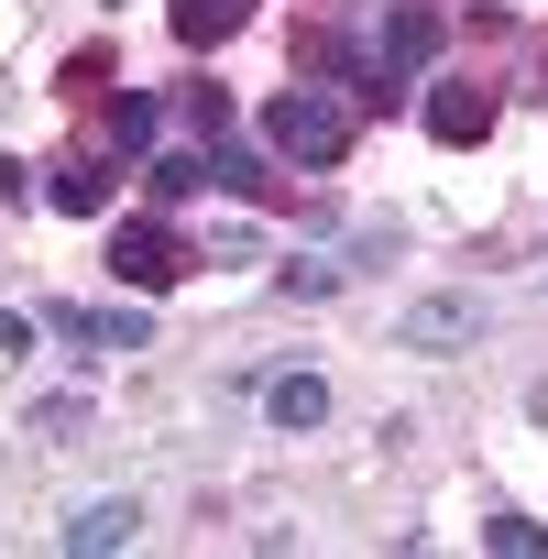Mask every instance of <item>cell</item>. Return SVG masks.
Returning <instances> with one entry per match:
<instances>
[{"label":"cell","mask_w":548,"mask_h":559,"mask_svg":"<svg viewBox=\"0 0 548 559\" xmlns=\"http://www.w3.org/2000/svg\"><path fill=\"white\" fill-rule=\"evenodd\" d=\"M252 132H263V154H286V165H352V99L341 88H274L263 110H252Z\"/></svg>","instance_id":"cell-1"},{"label":"cell","mask_w":548,"mask_h":559,"mask_svg":"<svg viewBox=\"0 0 548 559\" xmlns=\"http://www.w3.org/2000/svg\"><path fill=\"white\" fill-rule=\"evenodd\" d=\"M428 56H439V12H428V0H395V12H384V67L362 78V110H395Z\"/></svg>","instance_id":"cell-2"},{"label":"cell","mask_w":548,"mask_h":559,"mask_svg":"<svg viewBox=\"0 0 548 559\" xmlns=\"http://www.w3.org/2000/svg\"><path fill=\"white\" fill-rule=\"evenodd\" d=\"M110 274H121L132 297H165L176 274H187V241H176L165 219H121V230H110Z\"/></svg>","instance_id":"cell-3"},{"label":"cell","mask_w":548,"mask_h":559,"mask_svg":"<svg viewBox=\"0 0 548 559\" xmlns=\"http://www.w3.org/2000/svg\"><path fill=\"white\" fill-rule=\"evenodd\" d=\"M483 330H493L483 297H417V308L395 319V352H428V362H439V352H472Z\"/></svg>","instance_id":"cell-4"},{"label":"cell","mask_w":548,"mask_h":559,"mask_svg":"<svg viewBox=\"0 0 548 559\" xmlns=\"http://www.w3.org/2000/svg\"><path fill=\"white\" fill-rule=\"evenodd\" d=\"M45 330L78 341V352H154V319H143V308H56Z\"/></svg>","instance_id":"cell-5"},{"label":"cell","mask_w":548,"mask_h":559,"mask_svg":"<svg viewBox=\"0 0 548 559\" xmlns=\"http://www.w3.org/2000/svg\"><path fill=\"white\" fill-rule=\"evenodd\" d=\"M132 537H143V504H132V493H99V504H78V515L56 526L67 559H99V548H132Z\"/></svg>","instance_id":"cell-6"},{"label":"cell","mask_w":548,"mask_h":559,"mask_svg":"<svg viewBox=\"0 0 548 559\" xmlns=\"http://www.w3.org/2000/svg\"><path fill=\"white\" fill-rule=\"evenodd\" d=\"M252 12H263V0H165V23H176V45H187V56H209V45L252 34Z\"/></svg>","instance_id":"cell-7"},{"label":"cell","mask_w":548,"mask_h":559,"mask_svg":"<svg viewBox=\"0 0 548 559\" xmlns=\"http://www.w3.org/2000/svg\"><path fill=\"white\" fill-rule=\"evenodd\" d=\"M198 187H209V154H198V143H154V154H143V198H154V209H187Z\"/></svg>","instance_id":"cell-8"},{"label":"cell","mask_w":548,"mask_h":559,"mask_svg":"<svg viewBox=\"0 0 548 559\" xmlns=\"http://www.w3.org/2000/svg\"><path fill=\"white\" fill-rule=\"evenodd\" d=\"M263 417H274V428H330V373H308V362L274 373V384H263Z\"/></svg>","instance_id":"cell-9"},{"label":"cell","mask_w":548,"mask_h":559,"mask_svg":"<svg viewBox=\"0 0 548 559\" xmlns=\"http://www.w3.org/2000/svg\"><path fill=\"white\" fill-rule=\"evenodd\" d=\"M417 121H428V143H483V132H493V99H472V88H439Z\"/></svg>","instance_id":"cell-10"},{"label":"cell","mask_w":548,"mask_h":559,"mask_svg":"<svg viewBox=\"0 0 548 559\" xmlns=\"http://www.w3.org/2000/svg\"><path fill=\"white\" fill-rule=\"evenodd\" d=\"M341 286H352V263H330V252H297V263H274V297H308V308H319V297H341Z\"/></svg>","instance_id":"cell-11"},{"label":"cell","mask_w":548,"mask_h":559,"mask_svg":"<svg viewBox=\"0 0 548 559\" xmlns=\"http://www.w3.org/2000/svg\"><path fill=\"white\" fill-rule=\"evenodd\" d=\"M110 143H121V154H154V143H165V99H154V88L110 99Z\"/></svg>","instance_id":"cell-12"},{"label":"cell","mask_w":548,"mask_h":559,"mask_svg":"<svg viewBox=\"0 0 548 559\" xmlns=\"http://www.w3.org/2000/svg\"><path fill=\"white\" fill-rule=\"evenodd\" d=\"M209 187H230V198H274V165H263L252 143H209Z\"/></svg>","instance_id":"cell-13"},{"label":"cell","mask_w":548,"mask_h":559,"mask_svg":"<svg viewBox=\"0 0 548 559\" xmlns=\"http://www.w3.org/2000/svg\"><path fill=\"white\" fill-rule=\"evenodd\" d=\"M45 198H56V209H67V219H99V198H110V176H99V165H88V154H67V165H56V176H45Z\"/></svg>","instance_id":"cell-14"},{"label":"cell","mask_w":548,"mask_h":559,"mask_svg":"<svg viewBox=\"0 0 548 559\" xmlns=\"http://www.w3.org/2000/svg\"><path fill=\"white\" fill-rule=\"evenodd\" d=\"M483 548H493V559H537V548H548V526H537V515H515V504H493V515H483Z\"/></svg>","instance_id":"cell-15"},{"label":"cell","mask_w":548,"mask_h":559,"mask_svg":"<svg viewBox=\"0 0 548 559\" xmlns=\"http://www.w3.org/2000/svg\"><path fill=\"white\" fill-rule=\"evenodd\" d=\"M56 88H67V99H99V88H110V45H88V56H67V78H56Z\"/></svg>","instance_id":"cell-16"},{"label":"cell","mask_w":548,"mask_h":559,"mask_svg":"<svg viewBox=\"0 0 548 559\" xmlns=\"http://www.w3.org/2000/svg\"><path fill=\"white\" fill-rule=\"evenodd\" d=\"M187 132H198V143H230V110H219V88H187Z\"/></svg>","instance_id":"cell-17"},{"label":"cell","mask_w":548,"mask_h":559,"mask_svg":"<svg viewBox=\"0 0 548 559\" xmlns=\"http://www.w3.org/2000/svg\"><path fill=\"white\" fill-rule=\"evenodd\" d=\"M23 187H34V165H23V154H0V198H23Z\"/></svg>","instance_id":"cell-18"}]
</instances>
